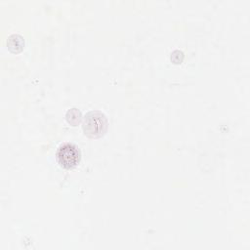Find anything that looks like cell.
Returning <instances> with one entry per match:
<instances>
[{"label":"cell","mask_w":250,"mask_h":250,"mask_svg":"<svg viewBox=\"0 0 250 250\" xmlns=\"http://www.w3.org/2000/svg\"><path fill=\"white\" fill-rule=\"evenodd\" d=\"M107 118L100 110L88 111L83 117L82 129L84 134L89 138H100L107 130Z\"/></svg>","instance_id":"obj_1"},{"label":"cell","mask_w":250,"mask_h":250,"mask_svg":"<svg viewBox=\"0 0 250 250\" xmlns=\"http://www.w3.org/2000/svg\"><path fill=\"white\" fill-rule=\"evenodd\" d=\"M57 160L59 164L65 169H72L80 161L81 153L79 148L71 143L62 144L56 152Z\"/></svg>","instance_id":"obj_2"},{"label":"cell","mask_w":250,"mask_h":250,"mask_svg":"<svg viewBox=\"0 0 250 250\" xmlns=\"http://www.w3.org/2000/svg\"><path fill=\"white\" fill-rule=\"evenodd\" d=\"M24 46V40L20 34H12L7 39V47L13 53H19Z\"/></svg>","instance_id":"obj_3"},{"label":"cell","mask_w":250,"mask_h":250,"mask_svg":"<svg viewBox=\"0 0 250 250\" xmlns=\"http://www.w3.org/2000/svg\"><path fill=\"white\" fill-rule=\"evenodd\" d=\"M65 119L67 121V123L71 126H76L78 125L81 120H82V114L80 112V110L76 107H72L70 109H68L65 113Z\"/></svg>","instance_id":"obj_4"}]
</instances>
